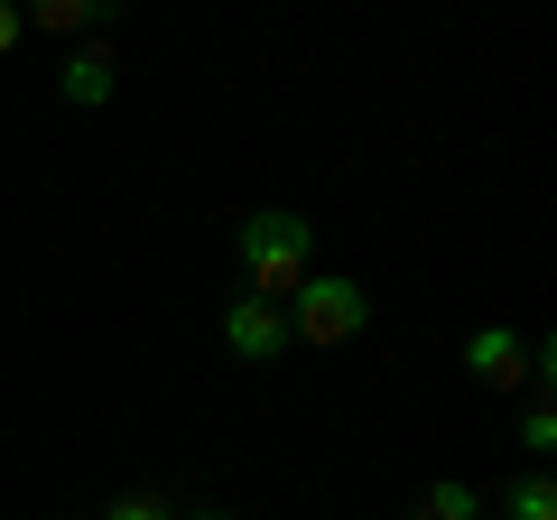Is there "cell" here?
I'll return each mask as SVG.
<instances>
[{"label": "cell", "instance_id": "cell-9", "mask_svg": "<svg viewBox=\"0 0 557 520\" xmlns=\"http://www.w3.org/2000/svg\"><path fill=\"white\" fill-rule=\"evenodd\" d=\"M539 400H530V419H520V446H530V456H548L557 446V400H548V381H530Z\"/></svg>", "mask_w": 557, "mask_h": 520}, {"label": "cell", "instance_id": "cell-3", "mask_svg": "<svg viewBox=\"0 0 557 520\" xmlns=\"http://www.w3.org/2000/svg\"><path fill=\"white\" fill-rule=\"evenodd\" d=\"M465 362H474V381H493V391H530V381H548V344H520L511 325H474L465 335Z\"/></svg>", "mask_w": 557, "mask_h": 520}, {"label": "cell", "instance_id": "cell-2", "mask_svg": "<svg viewBox=\"0 0 557 520\" xmlns=\"http://www.w3.org/2000/svg\"><path fill=\"white\" fill-rule=\"evenodd\" d=\"M288 298H298V317H288V325H298L307 344H325V354H335V344H354L362 325H372V298H362L354 280H317V270H307Z\"/></svg>", "mask_w": 557, "mask_h": 520}, {"label": "cell", "instance_id": "cell-4", "mask_svg": "<svg viewBox=\"0 0 557 520\" xmlns=\"http://www.w3.org/2000/svg\"><path fill=\"white\" fill-rule=\"evenodd\" d=\"M278 344H288V317H278L270 298H242L233 317H223V354H242V362H278Z\"/></svg>", "mask_w": 557, "mask_h": 520}, {"label": "cell", "instance_id": "cell-8", "mask_svg": "<svg viewBox=\"0 0 557 520\" xmlns=\"http://www.w3.org/2000/svg\"><path fill=\"white\" fill-rule=\"evenodd\" d=\"M502 520H557V483L548 474H520L511 493H502Z\"/></svg>", "mask_w": 557, "mask_h": 520}, {"label": "cell", "instance_id": "cell-5", "mask_svg": "<svg viewBox=\"0 0 557 520\" xmlns=\"http://www.w3.org/2000/svg\"><path fill=\"white\" fill-rule=\"evenodd\" d=\"M112 47H75V57H65V75H57V94L75 102V112H94V102H112Z\"/></svg>", "mask_w": 557, "mask_h": 520}, {"label": "cell", "instance_id": "cell-10", "mask_svg": "<svg viewBox=\"0 0 557 520\" xmlns=\"http://www.w3.org/2000/svg\"><path fill=\"white\" fill-rule=\"evenodd\" d=\"M102 520H168V502L159 493H112V511Z\"/></svg>", "mask_w": 557, "mask_h": 520}, {"label": "cell", "instance_id": "cell-1", "mask_svg": "<svg viewBox=\"0 0 557 520\" xmlns=\"http://www.w3.org/2000/svg\"><path fill=\"white\" fill-rule=\"evenodd\" d=\"M307 260H317V223L307 214H251L242 223V280H251V298L278 307L307 280Z\"/></svg>", "mask_w": 557, "mask_h": 520}, {"label": "cell", "instance_id": "cell-7", "mask_svg": "<svg viewBox=\"0 0 557 520\" xmlns=\"http://www.w3.org/2000/svg\"><path fill=\"white\" fill-rule=\"evenodd\" d=\"M418 520H483V493L446 474V483H428V493H418Z\"/></svg>", "mask_w": 557, "mask_h": 520}, {"label": "cell", "instance_id": "cell-12", "mask_svg": "<svg viewBox=\"0 0 557 520\" xmlns=\"http://www.w3.org/2000/svg\"><path fill=\"white\" fill-rule=\"evenodd\" d=\"M196 520H233V511H196Z\"/></svg>", "mask_w": 557, "mask_h": 520}, {"label": "cell", "instance_id": "cell-6", "mask_svg": "<svg viewBox=\"0 0 557 520\" xmlns=\"http://www.w3.org/2000/svg\"><path fill=\"white\" fill-rule=\"evenodd\" d=\"M20 20H28V28H47V38H75V28H94V20H102V0H20Z\"/></svg>", "mask_w": 557, "mask_h": 520}, {"label": "cell", "instance_id": "cell-11", "mask_svg": "<svg viewBox=\"0 0 557 520\" xmlns=\"http://www.w3.org/2000/svg\"><path fill=\"white\" fill-rule=\"evenodd\" d=\"M20 28H28V20H20V0H0V57L20 47Z\"/></svg>", "mask_w": 557, "mask_h": 520}]
</instances>
